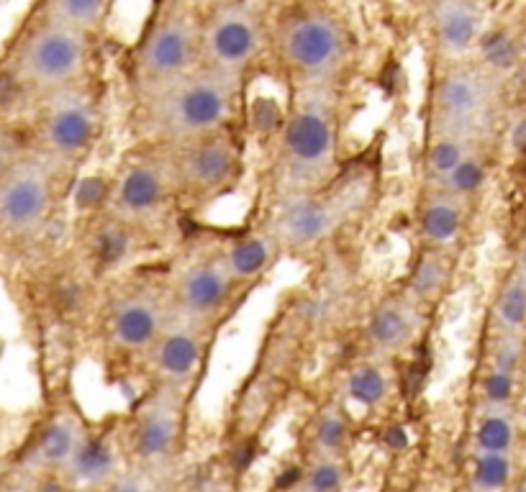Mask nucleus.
Wrapping results in <instances>:
<instances>
[{"label": "nucleus", "instance_id": "nucleus-10", "mask_svg": "<svg viewBox=\"0 0 526 492\" xmlns=\"http://www.w3.org/2000/svg\"><path fill=\"white\" fill-rule=\"evenodd\" d=\"M178 195L190 200H211L237 182L242 172V149L231 129L203 139L167 147Z\"/></svg>", "mask_w": 526, "mask_h": 492}, {"label": "nucleus", "instance_id": "nucleus-35", "mask_svg": "<svg viewBox=\"0 0 526 492\" xmlns=\"http://www.w3.org/2000/svg\"><path fill=\"white\" fill-rule=\"evenodd\" d=\"M339 485H342V467L331 459H321L308 472V492H337Z\"/></svg>", "mask_w": 526, "mask_h": 492}, {"label": "nucleus", "instance_id": "nucleus-6", "mask_svg": "<svg viewBox=\"0 0 526 492\" xmlns=\"http://www.w3.org/2000/svg\"><path fill=\"white\" fill-rule=\"evenodd\" d=\"M370 190L373 180L367 175H349L347 180L337 175L319 190L278 198L267 223V234L280 249H316L360 216Z\"/></svg>", "mask_w": 526, "mask_h": 492}, {"label": "nucleus", "instance_id": "nucleus-21", "mask_svg": "<svg viewBox=\"0 0 526 492\" xmlns=\"http://www.w3.org/2000/svg\"><path fill=\"white\" fill-rule=\"evenodd\" d=\"M113 3L116 0H34L31 11L98 39L111 18Z\"/></svg>", "mask_w": 526, "mask_h": 492}, {"label": "nucleus", "instance_id": "nucleus-23", "mask_svg": "<svg viewBox=\"0 0 526 492\" xmlns=\"http://www.w3.org/2000/svg\"><path fill=\"white\" fill-rule=\"evenodd\" d=\"M480 152L478 136H462V134H429L424 152V172L426 185L434 188L447 175L460 167L470 154Z\"/></svg>", "mask_w": 526, "mask_h": 492}, {"label": "nucleus", "instance_id": "nucleus-20", "mask_svg": "<svg viewBox=\"0 0 526 492\" xmlns=\"http://www.w3.org/2000/svg\"><path fill=\"white\" fill-rule=\"evenodd\" d=\"M526 54V31L509 26H488L473 54V62L498 82L514 80Z\"/></svg>", "mask_w": 526, "mask_h": 492}, {"label": "nucleus", "instance_id": "nucleus-1", "mask_svg": "<svg viewBox=\"0 0 526 492\" xmlns=\"http://www.w3.org/2000/svg\"><path fill=\"white\" fill-rule=\"evenodd\" d=\"M267 52L293 88L342 90L357 65V36L329 0H280Z\"/></svg>", "mask_w": 526, "mask_h": 492}, {"label": "nucleus", "instance_id": "nucleus-34", "mask_svg": "<svg viewBox=\"0 0 526 492\" xmlns=\"http://www.w3.org/2000/svg\"><path fill=\"white\" fill-rule=\"evenodd\" d=\"M516 382H519V375L485 367L480 377V393H483L485 405H509L514 400Z\"/></svg>", "mask_w": 526, "mask_h": 492}, {"label": "nucleus", "instance_id": "nucleus-43", "mask_svg": "<svg viewBox=\"0 0 526 492\" xmlns=\"http://www.w3.org/2000/svg\"><path fill=\"white\" fill-rule=\"evenodd\" d=\"M516 492H526V485H524V487H519V490H516Z\"/></svg>", "mask_w": 526, "mask_h": 492}, {"label": "nucleus", "instance_id": "nucleus-37", "mask_svg": "<svg viewBox=\"0 0 526 492\" xmlns=\"http://www.w3.org/2000/svg\"><path fill=\"white\" fill-rule=\"evenodd\" d=\"M18 144H21V141H18L16 134L0 129V177L6 175V172L11 170L13 164H16L21 157H24Z\"/></svg>", "mask_w": 526, "mask_h": 492}, {"label": "nucleus", "instance_id": "nucleus-33", "mask_svg": "<svg viewBox=\"0 0 526 492\" xmlns=\"http://www.w3.org/2000/svg\"><path fill=\"white\" fill-rule=\"evenodd\" d=\"M77 436L72 431V426L67 423H52L42 434V441H39V457L44 462H67L72 457V451L77 446Z\"/></svg>", "mask_w": 526, "mask_h": 492}, {"label": "nucleus", "instance_id": "nucleus-42", "mask_svg": "<svg viewBox=\"0 0 526 492\" xmlns=\"http://www.w3.org/2000/svg\"><path fill=\"white\" fill-rule=\"evenodd\" d=\"M514 80H519V85L524 88V93H526V54H524V59H521V67H519V72H516Z\"/></svg>", "mask_w": 526, "mask_h": 492}, {"label": "nucleus", "instance_id": "nucleus-32", "mask_svg": "<svg viewBox=\"0 0 526 492\" xmlns=\"http://www.w3.org/2000/svg\"><path fill=\"white\" fill-rule=\"evenodd\" d=\"M524 357H526V336L493 334L491 331L485 367H493V369H501V372L519 375L521 367H524Z\"/></svg>", "mask_w": 526, "mask_h": 492}, {"label": "nucleus", "instance_id": "nucleus-29", "mask_svg": "<svg viewBox=\"0 0 526 492\" xmlns=\"http://www.w3.org/2000/svg\"><path fill=\"white\" fill-rule=\"evenodd\" d=\"M347 395L360 405H367V408L383 403L385 395H388V375H385V369L373 362L357 364L347 377Z\"/></svg>", "mask_w": 526, "mask_h": 492}, {"label": "nucleus", "instance_id": "nucleus-22", "mask_svg": "<svg viewBox=\"0 0 526 492\" xmlns=\"http://www.w3.org/2000/svg\"><path fill=\"white\" fill-rule=\"evenodd\" d=\"M452 282V257L450 252H442V249H424L419 254V259L414 262L411 272H408L406 287L403 293L414 300L416 305L426 308V305H434Z\"/></svg>", "mask_w": 526, "mask_h": 492}, {"label": "nucleus", "instance_id": "nucleus-26", "mask_svg": "<svg viewBox=\"0 0 526 492\" xmlns=\"http://www.w3.org/2000/svg\"><path fill=\"white\" fill-rule=\"evenodd\" d=\"M175 441V418L165 405L152 408L147 416L139 421V431H136V451L142 457H162L172 449Z\"/></svg>", "mask_w": 526, "mask_h": 492}, {"label": "nucleus", "instance_id": "nucleus-13", "mask_svg": "<svg viewBox=\"0 0 526 492\" xmlns=\"http://www.w3.org/2000/svg\"><path fill=\"white\" fill-rule=\"evenodd\" d=\"M237 285L226 272L219 254L193 259L170 285V311L198 326H211L229 308Z\"/></svg>", "mask_w": 526, "mask_h": 492}, {"label": "nucleus", "instance_id": "nucleus-18", "mask_svg": "<svg viewBox=\"0 0 526 492\" xmlns=\"http://www.w3.org/2000/svg\"><path fill=\"white\" fill-rule=\"evenodd\" d=\"M416 226H419V239L424 249L450 252L465 234L467 200L429 188L426 198L421 200Z\"/></svg>", "mask_w": 526, "mask_h": 492}, {"label": "nucleus", "instance_id": "nucleus-40", "mask_svg": "<svg viewBox=\"0 0 526 492\" xmlns=\"http://www.w3.org/2000/svg\"><path fill=\"white\" fill-rule=\"evenodd\" d=\"M111 492H149L147 487H144V482H139V480H121V482H116V487H113Z\"/></svg>", "mask_w": 526, "mask_h": 492}, {"label": "nucleus", "instance_id": "nucleus-24", "mask_svg": "<svg viewBox=\"0 0 526 492\" xmlns=\"http://www.w3.org/2000/svg\"><path fill=\"white\" fill-rule=\"evenodd\" d=\"M491 331L526 336V282L521 277L509 275L498 287L491 305Z\"/></svg>", "mask_w": 526, "mask_h": 492}, {"label": "nucleus", "instance_id": "nucleus-41", "mask_svg": "<svg viewBox=\"0 0 526 492\" xmlns=\"http://www.w3.org/2000/svg\"><path fill=\"white\" fill-rule=\"evenodd\" d=\"M388 444H391L393 449H403V446L408 444L406 431H403V428H391V431H388Z\"/></svg>", "mask_w": 526, "mask_h": 492}, {"label": "nucleus", "instance_id": "nucleus-2", "mask_svg": "<svg viewBox=\"0 0 526 492\" xmlns=\"http://www.w3.org/2000/svg\"><path fill=\"white\" fill-rule=\"evenodd\" d=\"M244 80L196 67L165 88L134 98L136 129L154 147H178L231 129Z\"/></svg>", "mask_w": 526, "mask_h": 492}, {"label": "nucleus", "instance_id": "nucleus-25", "mask_svg": "<svg viewBox=\"0 0 526 492\" xmlns=\"http://www.w3.org/2000/svg\"><path fill=\"white\" fill-rule=\"evenodd\" d=\"M514 439L516 426L509 413V405H485L478 428H475L478 451H503V454H509Z\"/></svg>", "mask_w": 526, "mask_h": 492}, {"label": "nucleus", "instance_id": "nucleus-12", "mask_svg": "<svg viewBox=\"0 0 526 492\" xmlns=\"http://www.w3.org/2000/svg\"><path fill=\"white\" fill-rule=\"evenodd\" d=\"M178 198L175 177H172L170 159L160 147V152L142 154L124 164V170L116 177V185L108 190V208L111 216L129 226L160 218Z\"/></svg>", "mask_w": 526, "mask_h": 492}, {"label": "nucleus", "instance_id": "nucleus-38", "mask_svg": "<svg viewBox=\"0 0 526 492\" xmlns=\"http://www.w3.org/2000/svg\"><path fill=\"white\" fill-rule=\"evenodd\" d=\"M509 144L516 149V152H526V108L514 118V121H511Z\"/></svg>", "mask_w": 526, "mask_h": 492}, {"label": "nucleus", "instance_id": "nucleus-5", "mask_svg": "<svg viewBox=\"0 0 526 492\" xmlns=\"http://www.w3.org/2000/svg\"><path fill=\"white\" fill-rule=\"evenodd\" d=\"M201 67V13L193 0H152L144 26L126 54L134 98L160 90Z\"/></svg>", "mask_w": 526, "mask_h": 492}, {"label": "nucleus", "instance_id": "nucleus-9", "mask_svg": "<svg viewBox=\"0 0 526 492\" xmlns=\"http://www.w3.org/2000/svg\"><path fill=\"white\" fill-rule=\"evenodd\" d=\"M98 129H101V108L88 80L44 95L36 113L39 154L57 164L75 162L90 152L98 139Z\"/></svg>", "mask_w": 526, "mask_h": 492}, {"label": "nucleus", "instance_id": "nucleus-31", "mask_svg": "<svg viewBox=\"0 0 526 492\" xmlns=\"http://www.w3.org/2000/svg\"><path fill=\"white\" fill-rule=\"evenodd\" d=\"M511 480V457L503 451H478L473 482L478 492H501Z\"/></svg>", "mask_w": 526, "mask_h": 492}, {"label": "nucleus", "instance_id": "nucleus-8", "mask_svg": "<svg viewBox=\"0 0 526 492\" xmlns=\"http://www.w3.org/2000/svg\"><path fill=\"white\" fill-rule=\"evenodd\" d=\"M270 41V11L262 0H219L201 16V65L229 77L255 70Z\"/></svg>", "mask_w": 526, "mask_h": 492}, {"label": "nucleus", "instance_id": "nucleus-3", "mask_svg": "<svg viewBox=\"0 0 526 492\" xmlns=\"http://www.w3.org/2000/svg\"><path fill=\"white\" fill-rule=\"evenodd\" d=\"M339 90L293 88L275 154L278 198L311 193L339 175Z\"/></svg>", "mask_w": 526, "mask_h": 492}, {"label": "nucleus", "instance_id": "nucleus-7", "mask_svg": "<svg viewBox=\"0 0 526 492\" xmlns=\"http://www.w3.org/2000/svg\"><path fill=\"white\" fill-rule=\"evenodd\" d=\"M501 90L503 82L488 75L473 59L437 65L426 93L429 134H462L483 139L501 100Z\"/></svg>", "mask_w": 526, "mask_h": 492}, {"label": "nucleus", "instance_id": "nucleus-36", "mask_svg": "<svg viewBox=\"0 0 526 492\" xmlns=\"http://www.w3.org/2000/svg\"><path fill=\"white\" fill-rule=\"evenodd\" d=\"M347 439V423L337 416V413H326L321 418L319 428H316V441L324 451H337Z\"/></svg>", "mask_w": 526, "mask_h": 492}, {"label": "nucleus", "instance_id": "nucleus-4", "mask_svg": "<svg viewBox=\"0 0 526 492\" xmlns=\"http://www.w3.org/2000/svg\"><path fill=\"white\" fill-rule=\"evenodd\" d=\"M93 41V36L29 11L8 44L0 72L13 88L44 98L88 80Z\"/></svg>", "mask_w": 526, "mask_h": 492}, {"label": "nucleus", "instance_id": "nucleus-14", "mask_svg": "<svg viewBox=\"0 0 526 492\" xmlns=\"http://www.w3.org/2000/svg\"><path fill=\"white\" fill-rule=\"evenodd\" d=\"M170 300L152 287H129L113 295L106 313V334L113 349L126 354L149 352L170 321Z\"/></svg>", "mask_w": 526, "mask_h": 492}, {"label": "nucleus", "instance_id": "nucleus-16", "mask_svg": "<svg viewBox=\"0 0 526 492\" xmlns=\"http://www.w3.org/2000/svg\"><path fill=\"white\" fill-rule=\"evenodd\" d=\"M206 328L180 316H170L162 334L149 349L152 369L165 382H188L201 369L206 352Z\"/></svg>", "mask_w": 526, "mask_h": 492}, {"label": "nucleus", "instance_id": "nucleus-39", "mask_svg": "<svg viewBox=\"0 0 526 492\" xmlns=\"http://www.w3.org/2000/svg\"><path fill=\"white\" fill-rule=\"evenodd\" d=\"M511 275L521 277L526 282V234L521 236V241L516 244L514 252V267H511Z\"/></svg>", "mask_w": 526, "mask_h": 492}, {"label": "nucleus", "instance_id": "nucleus-27", "mask_svg": "<svg viewBox=\"0 0 526 492\" xmlns=\"http://www.w3.org/2000/svg\"><path fill=\"white\" fill-rule=\"evenodd\" d=\"M67 464L80 482H101L113 472V454L101 439H80Z\"/></svg>", "mask_w": 526, "mask_h": 492}, {"label": "nucleus", "instance_id": "nucleus-30", "mask_svg": "<svg viewBox=\"0 0 526 492\" xmlns=\"http://www.w3.org/2000/svg\"><path fill=\"white\" fill-rule=\"evenodd\" d=\"M131 229L134 226L111 216L101 229L95 231L93 252L103 267H113V264L124 262L126 254L131 252Z\"/></svg>", "mask_w": 526, "mask_h": 492}, {"label": "nucleus", "instance_id": "nucleus-17", "mask_svg": "<svg viewBox=\"0 0 526 492\" xmlns=\"http://www.w3.org/2000/svg\"><path fill=\"white\" fill-rule=\"evenodd\" d=\"M421 326H424V308L416 305L406 293L391 295V298L380 300L367 318V346L380 357L408 352L419 341Z\"/></svg>", "mask_w": 526, "mask_h": 492}, {"label": "nucleus", "instance_id": "nucleus-11", "mask_svg": "<svg viewBox=\"0 0 526 492\" xmlns=\"http://www.w3.org/2000/svg\"><path fill=\"white\" fill-rule=\"evenodd\" d=\"M57 167L44 154L21 157L0 177V229L8 234H34L49 221L57 195Z\"/></svg>", "mask_w": 526, "mask_h": 492}, {"label": "nucleus", "instance_id": "nucleus-28", "mask_svg": "<svg viewBox=\"0 0 526 492\" xmlns=\"http://www.w3.org/2000/svg\"><path fill=\"white\" fill-rule=\"evenodd\" d=\"M485 182H488V159H485L483 149H480V152L470 154L452 175H447L439 185H434V190H442V193L455 195V198L470 203V198H475L485 188Z\"/></svg>", "mask_w": 526, "mask_h": 492}, {"label": "nucleus", "instance_id": "nucleus-15", "mask_svg": "<svg viewBox=\"0 0 526 492\" xmlns=\"http://www.w3.org/2000/svg\"><path fill=\"white\" fill-rule=\"evenodd\" d=\"M488 21L485 0H429L426 34L437 65L473 59Z\"/></svg>", "mask_w": 526, "mask_h": 492}, {"label": "nucleus", "instance_id": "nucleus-19", "mask_svg": "<svg viewBox=\"0 0 526 492\" xmlns=\"http://www.w3.org/2000/svg\"><path fill=\"white\" fill-rule=\"evenodd\" d=\"M280 246L275 244L270 234L265 231H247V234L231 239L229 244L219 252L226 272L234 280V285H247L255 282L270 270L278 257Z\"/></svg>", "mask_w": 526, "mask_h": 492}]
</instances>
